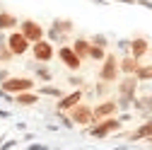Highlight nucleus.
I'll list each match as a JSON object with an SVG mask.
<instances>
[{
    "instance_id": "1",
    "label": "nucleus",
    "mask_w": 152,
    "mask_h": 150,
    "mask_svg": "<svg viewBox=\"0 0 152 150\" xmlns=\"http://www.w3.org/2000/svg\"><path fill=\"white\" fill-rule=\"evenodd\" d=\"M99 80H104V82H109V85L121 80V68H118V56H116V53H106V58L102 61Z\"/></svg>"
},
{
    "instance_id": "2",
    "label": "nucleus",
    "mask_w": 152,
    "mask_h": 150,
    "mask_svg": "<svg viewBox=\"0 0 152 150\" xmlns=\"http://www.w3.org/2000/svg\"><path fill=\"white\" fill-rule=\"evenodd\" d=\"M17 29L24 34V39H27L29 44H36V41L46 39V29L41 27V22L31 20V17H24V20H20V27H17Z\"/></svg>"
},
{
    "instance_id": "3",
    "label": "nucleus",
    "mask_w": 152,
    "mask_h": 150,
    "mask_svg": "<svg viewBox=\"0 0 152 150\" xmlns=\"http://www.w3.org/2000/svg\"><path fill=\"white\" fill-rule=\"evenodd\" d=\"M116 131H121V119L109 116V119H102L97 124H92L89 126V136L99 140V138H106L109 133H116Z\"/></svg>"
},
{
    "instance_id": "4",
    "label": "nucleus",
    "mask_w": 152,
    "mask_h": 150,
    "mask_svg": "<svg viewBox=\"0 0 152 150\" xmlns=\"http://www.w3.org/2000/svg\"><path fill=\"white\" fill-rule=\"evenodd\" d=\"M56 58H58L70 73H77V70L82 68V58H80V56L72 51V46H68V44H63V46L56 49Z\"/></svg>"
},
{
    "instance_id": "5",
    "label": "nucleus",
    "mask_w": 152,
    "mask_h": 150,
    "mask_svg": "<svg viewBox=\"0 0 152 150\" xmlns=\"http://www.w3.org/2000/svg\"><path fill=\"white\" fill-rule=\"evenodd\" d=\"M31 58L36 61V63H51L53 58H56V46L48 41V39H41V41H36V44H31Z\"/></svg>"
},
{
    "instance_id": "6",
    "label": "nucleus",
    "mask_w": 152,
    "mask_h": 150,
    "mask_svg": "<svg viewBox=\"0 0 152 150\" xmlns=\"http://www.w3.org/2000/svg\"><path fill=\"white\" fill-rule=\"evenodd\" d=\"M0 90L7 92V95H20V92L34 90V78H15V75H10V78L0 85Z\"/></svg>"
},
{
    "instance_id": "7",
    "label": "nucleus",
    "mask_w": 152,
    "mask_h": 150,
    "mask_svg": "<svg viewBox=\"0 0 152 150\" xmlns=\"http://www.w3.org/2000/svg\"><path fill=\"white\" fill-rule=\"evenodd\" d=\"M68 114H70V119H72V124H75V126H92V121H94L92 107H89V104H85V102H80L77 107H72Z\"/></svg>"
},
{
    "instance_id": "8",
    "label": "nucleus",
    "mask_w": 152,
    "mask_h": 150,
    "mask_svg": "<svg viewBox=\"0 0 152 150\" xmlns=\"http://www.w3.org/2000/svg\"><path fill=\"white\" fill-rule=\"evenodd\" d=\"M7 49H10L15 56H24V53H29L31 44L24 39V34H22L20 29H15V32L7 34Z\"/></svg>"
},
{
    "instance_id": "9",
    "label": "nucleus",
    "mask_w": 152,
    "mask_h": 150,
    "mask_svg": "<svg viewBox=\"0 0 152 150\" xmlns=\"http://www.w3.org/2000/svg\"><path fill=\"white\" fill-rule=\"evenodd\" d=\"M138 87H140V80L135 75H123L118 80V97H128V99H135L138 97Z\"/></svg>"
},
{
    "instance_id": "10",
    "label": "nucleus",
    "mask_w": 152,
    "mask_h": 150,
    "mask_svg": "<svg viewBox=\"0 0 152 150\" xmlns=\"http://www.w3.org/2000/svg\"><path fill=\"white\" fill-rule=\"evenodd\" d=\"M116 111H118V102L116 99H104L102 104L92 107V114H94V121L92 124H97L102 119H109V116H116Z\"/></svg>"
},
{
    "instance_id": "11",
    "label": "nucleus",
    "mask_w": 152,
    "mask_h": 150,
    "mask_svg": "<svg viewBox=\"0 0 152 150\" xmlns=\"http://www.w3.org/2000/svg\"><path fill=\"white\" fill-rule=\"evenodd\" d=\"M147 51H150V36L135 34L130 39V56H133V58H138V61H142L145 56H147Z\"/></svg>"
},
{
    "instance_id": "12",
    "label": "nucleus",
    "mask_w": 152,
    "mask_h": 150,
    "mask_svg": "<svg viewBox=\"0 0 152 150\" xmlns=\"http://www.w3.org/2000/svg\"><path fill=\"white\" fill-rule=\"evenodd\" d=\"M17 27H20V17H17L15 12H10V10H3L0 7V32H15Z\"/></svg>"
},
{
    "instance_id": "13",
    "label": "nucleus",
    "mask_w": 152,
    "mask_h": 150,
    "mask_svg": "<svg viewBox=\"0 0 152 150\" xmlns=\"http://www.w3.org/2000/svg\"><path fill=\"white\" fill-rule=\"evenodd\" d=\"M80 102H82V90H72L70 95H63L56 107H58V111H70L72 107H77Z\"/></svg>"
},
{
    "instance_id": "14",
    "label": "nucleus",
    "mask_w": 152,
    "mask_h": 150,
    "mask_svg": "<svg viewBox=\"0 0 152 150\" xmlns=\"http://www.w3.org/2000/svg\"><path fill=\"white\" fill-rule=\"evenodd\" d=\"M140 63H142V61L133 58L130 53H126V56H121V58H118V68H121V73H123V75H135V73H138V68H140Z\"/></svg>"
},
{
    "instance_id": "15",
    "label": "nucleus",
    "mask_w": 152,
    "mask_h": 150,
    "mask_svg": "<svg viewBox=\"0 0 152 150\" xmlns=\"http://www.w3.org/2000/svg\"><path fill=\"white\" fill-rule=\"evenodd\" d=\"M150 138H152V119H147L145 124H140V126L128 136L130 143H135V140H150Z\"/></svg>"
},
{
    "instance_id": "16",
    "label": "nucleus",
    "mask_w": 152,
    "mask_h": 150,
    "mask_svg": "<svg viewBox=\"0 0 152 150\" xmlns=\"http://www.w3.org/2000/svg\"><path fill=\"white\" fill-rule=\"evenodd\" d=\"M48 27H53V29H58V32H63V34H68V36H70V34L75 32V22L70 20V17H53Z\"/></svg>"
},
{
    "instance_id": "17",
    "label": "nucleus",
    "mask_w": 152,
    "mask_h": 150,
    "mask_svg": "<svg viewBox=\"0 0 152 150\" xmlns=\"http://www.w3.org/2000/svg\"><path fill=\"white\" fill-rule=\"evenodd\" d=\"M70 46H72V51L77 53L82 61H87V56H89V46H92L87 36H77V39H72V44H70Z\"/></svg>"
},
{
    "instance_id": "18",
    "label": "nucleus",
    "mask_w": 152,
    "mask_h": 150,
    "mask_svg": "<svg viewBox=\"0 0 152 150\" xmlns=\"http://www.w3.org/2000/svg\"><path fill=\"white\" fill-rule=\"evenodd\" d=\"M135 109L140 111V116H150L152 114V95H142V97H135L133 99Z\"/></svg>"
},
{
    "instance_id": "19",
    "label": "nucleus",
    "mask_w": 152,
    "mask_h": 150,
    "mask_svg": "<svg viewBox=\"0 0 152 150\" xmlns=\"http://www.w3.org/2000/svg\"><path fill=\"white\" fill-rule=\"evenodd\" d=\"M15 102L20 107H34L39 102V95H36L34 90H27V92H20V95H15Z\"/></svg>"
},
{
    "instance_id": "20",
    "label": "nucleus",
    "mask_w": 152,
    "mask_h": 150,
    "mask_svg": "<svg viewBox=\"0 0 152 150\" xmlns=\"http://www.w3.org/2000/svg\"><path fill=\"white\" fill-rule=\"evenodd\" d=\"M29 68L34 70V75H36L41 82H48V80L53 78V75H51V68H48L46 63H36V61H34V63H29Z\"/></svg>"
},
{
    "instance_id": "21",
    "label": "nucleus",
    "mask_w": 152,
    "mask_h": 150,
    "mask_svg": "<svg viewBox=\"0 0 152 150\" xmlns=\"http://www.w3.org/2000/svg\"><path fill=\"white\" fill-rule=\"evenodd\" d=\"M46 39L51 41V44H68V39H70V36L68 34H63V32H58V29H53V27H48L46 29Z\"/></svg>"
},
{
    "instance_id": "22",
    "label": "nucleus",
    "mask_w": 152,
    "mask_h": 150,
    "mask_svg": "<svg viewBox=\"0 0 152 150\" xmlns=\"http://www.w3.org/2000/svg\"><path fill=\"white\" fill-rule=\"evenodd\" d=\"M135 78H138L140 82H150V80H152V63H140Z\"/></svg>"
},
{
    "instance_id": "23",
    "label": "nucleus",
    "mask_w": 152,
    "mask_h": 150,
    "mask_svg": "<svg viewBox=\"0 0 152 150\" xmlns=\"http://www.w3.org/2000/svg\"><path fill=\"white\" fill-rule=\"evenodd\" d=\"M106 53H109L106 49L94 46V44H92V46H89V56H87V61H97V63H102V61L106 58Z\"/></svg>"
},
{
    "instance_id": "24",
    "label": "nucleus",
    "mask_w": 152,
    "mask_h": 150,
    "mask_svg": "<svg viewBox=\"0 0 152 150\" xmlns=\"http://www.w3.org/2000/svg\"><path fill=\"white\" fill-rule=\"evenodd\" d=\"M89 44L102 46V49H109V36H106V34H92V36H89Z\"/></svg>"
},
{
    "instance_id": "25",
    "label": "nucleus",
    "mask_w": 152,
    "mask_h": 150,
    "mask_svg": "<svg viewBox=\"0 0 152 150\" xmlns=\"http://www.w3.org/2000/svg\"><path fill=\"white\" fill-rule=\"evenodd\" d=\"M15 58V53L7 49V46H0V63H7V61H12Z\"/></svg>"
},
{
    "instance_id": "26",
    "label": "nucleus",
    "mask_w": 152,
    "mask_h": 150,
    "mask_svg": "<svg viewBox=\"0 0 152 150\" xmlns=\"http://www.w3.org/2000/svg\"><path fill=\"white\" fill-rule=\"evenodd\" d=\"M41 95H51V97H58V99H61L63 92H61L58 87H48V85H46V87H41Z\"/></svg>"
},
{
    "instance_id": "27",
    "label": "nucleus",
    "mask_w": 152,
    "mask_h": 150,
    "mask_svg": "<svg viewBox=\"0 0 152 150\" xmlns=\"http://www.w3.org/2000/svg\"><path fill=\"white\" fill-rule=\"evenodd\" d=\"M116 46H118V51H123V56H126V53H130V39H118V41H116Z\"/></svg>"
},
{
    "instance_id": "28",
    "label": "nucleus",
    "mask_w": 152,
    "mask_h": 150,
    "mask_svg": "<svg viewBox=\"0 0 152 150\" xmlns=\"http://www.w3.org/2000/svg\"><path fill=\"white\" fill-rule=\"evenodd\" d=\"M97 92H99V95L104 97L106 92H109V82H104V80H99V82H97Z\"/></svg>"
},
{
    "instance_id": "29",
    "label": "nucleus",
    "mask_w": 152,
    "mask_h": 150,
    "mask_svg": "<svg viewBox=\"0 0 152 150\" xmlns=\"http://www.w3.org/2000/svg\"><path fill=\"white\" fill-rule=\"evenodd\" d=\"M135 5H140V7H145V10H150V12H152V0H138Z\"/></svg>"
},
{
    "instance_id": "30",
    "label": "nucleus",
    "mask_w": 152,
    "mask_h": 150,
    "mask_svg": "<svg viewBox=\"0 0 152 150\" xmlns=\"http://www.w3.org/2000/svg\"><path fill=\"white\" fill-rule=\"evenodd\" d=\"M70 82H72V85H75V87H80V85H82V82H85V80H82V78H80V75H72V78H70Z\"/></svg>"
},
{
    "instance_id": "31",
    "label": "nucleus",
    "mask_w": 152,
    "mask_h": 150,
    "mask_svg": "<svg viewBox=\"0 0 152 150\" xmlns=\"http://www.w3.org/2000/svg\"><path fill=\"white\" fill-rule=\"evenodd\" d=\"M0 46H7V32H0Z\"/></svg>"
},
{
    "instance_id": "32",
    "label": "nucleus",
    "mask_w": 152,
    "mask_h": 150,
    "mask_svg": "<svg viewBox=\"0 0 152 150\" xmlns=\"http://www.w3.org/2000/svg\"><path fill=\"white\" fill-rule=\"evenodd\" d=\"M7 78H10V73H7V70H0V85H3Z\"/></svg>"
},
{
    "instance_id": "33",
    "label": "nucleus",
    "mask_w": 152,
    "mask_h": 150,
    "mask_svg": "<svg viewBox=\"0 0 152 150\" xmlns=\"http://www.w3.org/2000/svg\"><path fill=\"white\" fill-rule=\"evenodd\" d=\"M118 3H123V5H135L138 0H118Z\"/></svg>"
},
{
    "instance_id": "34",
    "label": "nucleus",
    "mask_w": 152,
    "mask_h": 150,
    "mask_svg": "<svg viewBox=\"0 0 152 150\" xmlns=\"http://www.w3.org/2000/svg\"><path fill=\"white\" fill-rule=\"evenodd\" d=\"M29 150H46L44 145H34V148H29Z\"/></svg>"
},
{
    "instance_id": "35",
    "label": "nucleus",
    "mask_w": 152,
    "mask_h": 150,
    "mask_svg": "<svg viewBox=\"0 0 152 150\" xmlns=\"http://www.w3.org/2000/svg\"><path fill=\"white\" fill-rule=\"evenodd\" d=\"M147 143H150V145H152V138H150V140H147Z\"/></svg>"
}]
</instances>
